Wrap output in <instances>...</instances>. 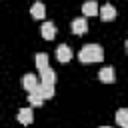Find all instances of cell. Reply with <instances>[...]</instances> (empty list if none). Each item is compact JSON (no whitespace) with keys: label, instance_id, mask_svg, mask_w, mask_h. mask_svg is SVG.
I'll return each mask as SVG.
<instances>
[{"label":"cell","instance_id":"cell-3","mask_svg":"<svg viewBox=\"0 0 128 128\" xmlns=\"http://www.w3.org/2000/svg\"><path fill=\"white\" fill-rule=\"evenodd\" d=\"M40 84H50V86H54V82H56V72L48 66V68H44V70H40Z\"/></svg>","mask_w":128,"mask_h":128},{"label":"cell","instance_id":"cell-6","mask_svg":"<svg viewBox=\"0 0 128 128\" xmlns=\"http://www.w3.org/2000/svg\"><path fill=\"white\" fill-rule=\"evenodd\" d=\"M86 30H88V22H86V18H76V20L72 22V32H74V34L82 36V34H86Z\"/></svg>","mask_w":128,"mask_h":128},{"label":"cell","instance_id":"cell-13","mask_svg":"<svg viewBox=\"0 0 128 128\" xmlns=\"http://www.w3.org/2000/svg\"><path fill=\"white\" fill-rule=\"evenodd\" d=\"M38 92H40V96L44 100H50L54 96V86H50V84H38Z\"/></svg>","mask_w":128,"mask_h":128},{"label":"cell","instance_id":"cell-7","mask_svg":"<svg viewBox=\"0 0 128 128\" xmlns=\"http://www.w3.org/2000/svg\"><path fill=\"white\" fill-rule=\"evenodd\" d=\"M40 84V80H38V76L36 74H24V78H22V86L30 92V90H34L36 86Z\"/></svg>","mask_w":128,"mask_h":128},{"label":"cell","instance_id":"cell-11","mask_svg":"<svg viewBox=\"0 0 128 128\" xmlns=\"http://www.w3.org/2000/svg\"><path fill=\"white\" fill-rule=\"evenodd\" d=\"M44 4L42 2H36V4H32V8H30V14H32V18H36V20H42L44 18Z\"/></svg>","mask_w":128,"mask_h":128},{"label":"cell","instance_id":"cell-12","mask_svg":"<svg viewBox=\"0 0 128 128\" xmlns=\"http://www.w3.org/2000/svg\"><path fill=\"white\" fill-rule=\"evenodd\" d=\"M48 66H50L48 54H44V52H38V54H36V68H38V72H40V70H44V68H48Z\"/></svg>","mask_w":128,"mask_h":128},{"label":"cell","instance_id":"cell-4","mask_svg":"<svg viewBox=\"0 0 128 128\" xmlns=\"http://www.w3.org/2000/svg\"><path fill=\"white\" fill-rule=\"evenodd\" d=\"M98 78H100V82H104V84H114V82H116V72H114V68L106 66V68L100 70Z\"/></svg>","mask_w":128,"mask_h":128},{"label":"cell","instance_id":"cell-8","mask_svg":"<svg viewBox=\"0 0 128 128\" xmlns=\"http://www.w3.org/2000/svg\"><path fill=\"white\" fill-rule=\"evenodd\" d=\"M56 36V26H54V22H44L42 24V38L44 40H52Z\"/></svg>","mask_w":128,"mask_h":128},{"label":"cell","instance_id":"cell-9","mask_svg":"<svg viewBox=\"0 0 128 128\" xmlns=\"http://www.w3.org/2000/svg\"><path fill=\"white\" fill-rule=\"evenodd\" d=\"M34 120V114H32V108H22L18 112V122L20 124H32Z\"/></svg>","mask_w":128,"mask_h":128},{"label":"cell","instance_id":"cell-10","mask_svg":"<svg viewBox=\"0 0 128 128\" xmlns=\"http://www.w3.org/2000/svg\"><path fill=\"white\" fill-rule=\"evenodd\" d=\"M82 12H84V16H96V14H98V4H96L94 0H90V2H84V6H82Z\"/></svg>","mask_w":128,"mask_h":128},{"label":"cell","instance_id":"cell-2","mask_svg":"<svg viewBox=\"0 0 128 128\" xmlns=\"http://www.w3.org/2000/svg\"><path fill=\"white\" fill-rule=\"evenodd\" d=\"M98 14H100V18H102L104 22H110V20L116 18V8H114L112 4H104L102 8H98Z\"/></svg>","mask_w":128,"mask_h":128},{"label":"cell","instance_id":"cell-5","mask_svg":"<svg viewBox=\"0 0 128 128\" xmlns=\"http://www.w3.org/2000/svg\"><path fill=\"white\" fill-rule=\"evenodd\" d=\"M56 58H58L60 62H70V60H72V50H70V46L60 44V46L56 48Z\"/></svg>","mask_w":128,"mask_h":128},{"label":"cell","instance_id":"cell-1","mask_svg":"<svg viewBox=\"0 0 128 128\" xmlns=\"http://www.w3.org/2000/svg\"><path fill=\"white\" fill-rule=\"evenodd\" d=\"M78 60L82 64H92V62H102L104 60V50L100 44H86L82 46L80 54H78Z\"/></svg>","mask_w":128,"mask_h":128},{"label":"cell","instance_id":"cell-16","mask_svg":"<svg viewBox=\"0 0 128 128\" xmlns=\"http://www.w3.org/2000/svg\"><path fill=\"white\" fill-rule=\"evenodd\" d=\"M100 128H110V126H100Z\"/></svg>","mask_w":128,"mask_h":128},{"label":"cell","instance_id":"cell-14","mask_svg":"<svg viewBox=\"0 0 128 128\" xmlns=\"http://www.w3.org/2000/svg\"><path fill=\"white\" fill-rule=\"evenodd\" d=\"M116 122L120 128H128V110L126 108H120L116 112Z\"/></svg>","mask_w":128,"mask_h":128},{"label":"cell","instance_id":"cell-15","mask_svg":"<svg viewBox=\"0 0 128 128\" xmlns=\"http://www.w3.org/2000/svg\"><path fill=\"white\" fill-rule=\"evenodd\" d=\"M28 100H30V104L32 106H40L42 102H44V98L40 96V92H38V86L34 88V90H30L28 92Z\"/></svg>","mask_w":128,"mask_h":128}]
</instances>
